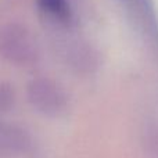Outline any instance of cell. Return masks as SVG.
Listing matches in <instances>:
<instances>
[{
  "mask_svg": "<svg viewBox=\"0 0 158 158\" xmlns=\"http://www.w3.org/2000/svg\"><path fill=\"white\" fill-rule=\"evenodd\" d=\"M42 7L47 13L53 14L60 19H65L69 15V7L67 0H39Z\"/></svg>",
  "mask_w": 158,
  "mask_h": 158,
  "instance_id": "6da1fadb",
  "label": "cell"
}]
</instances>
